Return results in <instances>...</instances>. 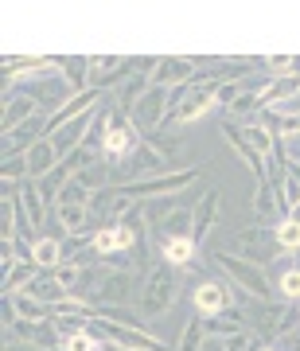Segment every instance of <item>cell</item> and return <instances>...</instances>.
Returning <instances> with one entry per match:
<instances>
[{
  "mask_svg": "<svg viewBox=\"0 0 300 351\" xmlns=\"http://www.w3.org/2000/svg\"><path fill=\"white\" fill-rule=\"evenodd\" d=\"M4 351H47V348H39V343H24V339H16V343H4Z\"/></svg>",
  "mask_w": 300,
  "mask_h": 351,
  "instance_id": "obj_41",
  "label": "cell"
},
{
  "mask_svg": "<svg viewBox=\"0 0 300 351\" xmlns=\"http://www.w3.org/2000/svg\"><path fill=\"white\" fill-rule=\"evenodd\" d=\"M133 207H137V203L129 199V195H121L117 188H98V191H94V199H90V215H98L101 226L121 223Z\"/></svg>",
  "mask_w": 300,
  "mask_h": 351,
  "instance_id": "obj_13",
  "label": "cell"
},
{
  "mask_svg": "<svg viewBox=\"0 0 300 351\" xmlns=\"http://www.w3.org/2000/svg\"><path fill=\"white\" fill-rule=\"evenodd\" d=\"M101 106V90H82V94H75V98H66L63 106H55L47 117V137H55L63 125H71V121H78V117H86V113H94Z\"/></svg>",
  "mask_w": 300,
  "mask_h": 351,
  "instance_id": "obj_10",
  "label": "cell"
},
{
  "mask_svg": "<svg viewBox=\"0 0 300 351\" xmlns=\"http://www.w3.org/2000/svg\"><path fill=\"white\" fill-rule=\"evenodd\" d=\"M288 219H297V223H300V207H292V215H288Z\"/></svg>",
  "mask_w": 300,
  "mask_h": 351,
  "instance_id": "obj_43",
  "label": "cell"
},
{
  "mask_svg": "<svg viewBox=\"0 0 300 351\" xmlns=\"http://www.w3.org/2000/svg\"><path fill=\"white\" fill-rule=\"evenodd\" d=\"M223 137H226V145H230V149L242 156V160H246V168L253 172V180H258V184H265V180H269V168H265V160L258 156V152H253L250 141H246L242 125H234V121H223Z\"/></svg>",
  "mask_w": 300,
  "mask_h": 351,
  "instance_id": "obj_16",
  "label": "cell"
},
{
  "mask_svg": "<svg viewBox=\"0 0 300 351\" xmlns=\"http://www.w3.org/2000/svg\"><path fill=\"white\" fill-rule=\"evenodd\" d=\"M250 343H253L250 332H238V336H226L223 339V351H250Z\"/></svg>",
  "mask_w": 300,
  "mask_h": 351,
  "instance_id": "obj_39",
  "label": "cell"
},
{
  "mask_svg": "<svg viewBox=\"0 0 300 351\" xmlns=\"http://www.w3.org/2000/svg\"><path fill=\"white\" fill-rule=\"evenodd\" d=\"M203 339H207V316H191L188 324H184V332H179V348L175 351H199Z\"/></svg>",
  "mask_w": 300,
  "mask_h": 351,
  "instance_id": "obj_30",
  "label": "cell"
},
{
  "mask_svg": "<svg viewBox=\"0 0 300 351\" xmlns=\"http://www.w3.org/2000/svg\"><path fill=\"white\" fill-rule=\"evenodd\" d=\"M242 133H246V141L253 145V152L262 156L265 164L277 156V149H281V141H277V133L269 125H262V121H250V125H242Z\"/></svg>",
  "mask_w": 300,
  "mask_h": 351,
  "instance_id": "obj_20",
  "label": "cell"
},
{
  "mask_svg": "<svg viewBox=\"0 0 300 351\" xmlns=\"http://www.w3.org/2000/svg\"><path fill=\"white\" fill-rule=\"evenodd\" d=\"M277 289H281V297H285L288 304L300 301V269H285V274L277 277Z\"/></svg>",
  "mask_w": 300,
  "mask_h": 351,
  "instance_id": "obj_36",
  "label": "cell"
},
{
  "mask_svg": "<svg viewBox=\"0 0 300 351\" xmlns=\"http://www.w3.org/2000/svg\"><path fill=\"white\" fill-rule=\"evenodd\" d=\"M59 351H101V348H98V339L90 336V332H75V336H63Z\"/></svg>",
  "mask_w": 300,
  "mask_h": 351,
  "instance_id": "obj_37",
  "label": "cell"
},
{
  "mask_svg": "<svg viewBox=\"0 0 300 351\" xmlns=\"http://www.w3.org/2000/svg\"><path fill=\"white\" fill-rule=\"evenodd\" d=\"M129 297H133V274L129 269H105L90 301L94 304H129Z\"/></svg>",
  "mask_w": 300,
  "mask_h": 351,
  "instance_id": "obj_14",
  "label": "cell"
},
{
  "mask_svg": "<svg viewBox=\"0 0 300 351\" xmlns=\"http://www.w3.org/2000/svg\"><path fill=\"white\" fill-rule=\"evenodd\" d=\"M285 215L288 219V207H285V199H281V188H273L269 180L265 184H258V191H253V215L258 219H269V215Z\"/></svg>",
  "mask_w": 300,
  "mask_h": 351,
  "instance_id": "obj_22",
  "label": "cell"
},
{
  "mask_svg": "<svg viewBox=\"0 0 300 351\" xmlns=\"http://www.w3.org/2000/svg\"><path fill=\"white\" fill-rule=\"evenodd\" d=\"M250 351H273V348H269V343H258V339H253V343H250Z\"/></svg>",
  "mask_w": 300,
  "mask_h": 351,
  "instance_id": "obj_42",
  "label": "cell"
},
{
  "mask_svg": "<svg viewBox=\"0 0 300 351\" xmlns=\"http://www.w3.org/2000/svg\"><path fill=\"white\" fill-rule=\"evenodd\" d=\"M47 71H55V59H4V75L12 78H36V75H47Z\"/></svg>",
  "mask_w": 300,
  "mask_h": 351,
  "instance_id": "obj_26",
  "label": "cell"
},
{
  "mask_svg": "<svg viewBox=\"0 0 300 351\" xmlns=\"http://www.w3.org/2000/svg\"><path fill=\"white\" fill-rule=\"evenodd\" d=\"M218 215H223V191H218V188H207V191H203V199H199V207H195V230H191V239L199 242V246L211 239V230H214V223H218Z\"/></svg>",
  "mask_w": 300,
  "mask_h": 351,
  "instance_id": "obj_17",
  "label": "cell"
},
{
  "mask_svg": "<svg viewBox=\"0 0 300 351\" xmlns=\"http://www.w3.org/2000/svg\"><path fill=\"white\" fill-rule=\"evenodd\" d=\"M27 262H36L39 269H51V265L63 262V242L59 239H36L32 250H27Z\"/></svg>",
  "mask_w": 300,
  "mask_h": 351,
  "instance_id": "obj_27",
  "label": "cell"
},
{
  "mask_svg": "<svg viewBox=\"0 0 300 351\" xmlns=\"http://www.w3.org/2000/svg\"><path fill=\"white\" fill-rule=\"evenodd\" d=\"M175 293H179V269L168 262L152 265V274L140 285V313L149 316V320L152 316H164L175 304Z\"/></svg>",
  "mask_w": 300,
  "mask_h": 351,
  "instance_id": "obj_3",
  "label": "cell"
},
{
  "mask_svg": "<svg viewBox=\"0 0 300 351\" xmlns=\"http://www.w3.org/2000/svg\"><path fill=\"white\" fill-rule=\"evenodd\" d=\"M195 78V59H184V55H160V63L152 71V86L164 90H179Z\"/></svg>",
  "mask_w": 300,
  "mask_h": 351,
  "instance_id": "obj_12",
  "label": "cell"
},
{
  "mask_svg": "<svg viewBox=\"0 0 300 351\" xmlns=\"http://www.w3.org/2000/svg\"><path fill=\"white\" fill-rule=\"evenodd\" d=\"M281 339H285V348H288V351H300V328H288Z\"/></svg>",
  "mask_w": 300,
  "mask_h": 351,
  "instance_id": "obj_40",
  "label": "cell"
},
{
  "mask_svg": "<svg viewBox=\"0 0 300 351\" xmlns=\"http://www.w3.org/2000/svg\"><path fill=\"white\" fill-rule=\"evenodd\" d=\"M273 230H277V246L281 250H300V223L297 219H281Z\"/></svg>",
  "mask_w": 300,
  "mask_h": 351,
  "instance_id": "obj_34",
  "label": "cell"
},
{
  "mask_svg": "<svg viewBox=\"0 0 300 351\" xmlns=\"http://www.w3.org/2000/svg\"><path fill=\"white\" fill-rule=\"evenodd\" d=\"M90 199H94V188H86V184L75 176V180H66L63 191L55 195V207H66V203H86L90 207Z\"/></svg>",
  "mask_w": 300,
  "mask_h": 351,
  "instance_id": "obj_32",
  "label": "cell"
},
{
  "mask_svg": "<svg viewBox=\"0 0 300 351\" xmlns=\"http://www.w3.org/2000/svg\"><path fill=\"white\" fill-rule=\"evenodd\" d=\"M160 226H164V239H160V242H168V239H188L191 230H195V211L172 207V215H168Z\"/></svg>",
  "mask_w": 300,
  "mask_h": 351,
  "instance_id": "obj_28",
  "label": "cell"
},
{
  "mask_svg": "<svg viewBox=\"0 0 300 351\" xmlns=\"http://www.w3.org/2000/svg\"><path fill=\"white\" fill-rule=\"evenodd\" d=\"M47 117H51V113H36V117L24 121L16 133H4V156H24L32 145H39V141H43V137H39V129L47 133Z\"/></svg>",
  "mask_w": 300,
  "mask_h": 351,
  "instance_id": "obj_18",
  "label": "cell"
},
{
  "mask_svg": "<svg viewBox=\"0 0 300 351\" xmlns=\"http://www.w3.org/2000/svg\"><path fill=\"white\" fill-rule=\"evenodd\" d=\"M24 156H27V176H32V180H43V176L59 164V152H55V145H51L47 137L39 141V145H32Z\"/></svg>",
  "mask_w": 300,
  "mask_h": 351,
  "instance_id": "obj_21",
  "label": "cell"
},
{
  "mask_svg": "<svg viewBox=\"0 0 300 351\" xmlns=\"http://www.w3.org/2000/svg\"><path fill=\"white\" fill-rule=\"evenodd\" d=\"M218 106V90H175V110H172V121L175 125H195L199 117H207V113Z\"/></svg>",
  "mask_w": 300,
  "mask_h": 351,
  "instance_id": "obj_9",
  "label": "cell"
},
{
  "mask_svg": "<svg viewBox=\"0 0 300 351\" xmlns=\"http://www.w3.org/2000/svg\"><path fill=\"white\" fill-rule=\"evenodd\" d=\"M12 297V304H16V313H20V320H51V308L39 297H32V293H8Z\"/></svg>",
  "mask_w": 300,
  "mask_h": 351,
  "instance_id": "obj_29",
  "label": "cell"
},
{
  "mask_svg": "<svg viewBox=\"0 0 300 351\" xmlns=\"http://www.w3.org/2000/svg\"><path fill=\"white\" fill-rule=\"evenodd\" d=\"M199 180V168H184V172H168V176H145V180H133L125 188H117L129 199H172L179 191H188L191 184Z\"/></svg>",
  "mask_w": 300,
  "mask_h": 351,
  "instance_id": "obj_4",
  "label": "cell"
},
{
  "mask_svg": "<svg viewBox=\"0 0 300 351\" xmlns=\"http://www.w3.org/2000/svg\"><path fill=\"white\" fill-rule=\"evenodd\" d=\"M36 274H39V265L24 258L20 265H12V269L4 274V293H20V289H27L32 281H36Z\"/></svg>",
  "mask_w": 300,
  "mask_h": 351,
  "instance_id": "obj_31",
  "label": "cell"
},
{
  "mask_svg": "<svg viewBox=\"0 0 300 351\" xmlns=\"http://www.w3.org/2000/svg\"><path fill=\"white\" fill-rule=\"evenodd\" d=\"M140 141H145V133H140L129 117H121V113H117V106H113L110 125L101 129V156L117 168V164H125L129 156L140 149Z\"/></svg>",
  "mask_w": 300,
  "mask_h": 351,
  "instance_id": "obj_5",
  "label": "cell"
},
{
  "mask_svg": "<svg viewBox=\"0 0 300 351\" xmlns=\"http://www.w3.org/2000/svg\"><path fill=\"white\" fill-rule=\"evenodd\" d=\"M292 320H300V316H292L288 301H250L242 308V324H246V332H250L258 343L281 339L288 328H292Z\"/></svg>",
  "mask_w": 300,
  "mask_h": 351,
  "instance_id": "obj_2",
  "label": "cell"
},
{
  "mask_svg": "<svg viewBox=\"0 0 300 351\" xmlns=\"http://www.w3.org/2000/svg\"><path fill=\"white\" fill-rule=\"evenodd\" d=\"M55 215H59V223H63V234L66 239H75V234H86L90 230V207L86 203H66V207H55Z\"/></svg>",
  "mask_w": 300,
  "mask_h": 351,
  "instance_id": "obj_24",
  "label": "cell"
},
{
  "mask_svg": "<svg viewBox=\"0 0 300 351\" xmlns=\"http://www.w3.org/2000/svg\"><path fill=\"white\" fill-rule=\"evenodd\" d=\"M160 258L168 265H175V269H188L191 265V258H195V239H168V242H160Z\"/></svg>",
  "mask_w": 300,
  "mask_h": 351,
  "instance_id": "obj_25",
  "label": "cell"
},
{
  "mask_svg": "<svg viewBox=\"0 0 300 351\" xmlns=\"http://www.w3.org/2000/svg\"><path fill=\"white\" fill-rule=\"evenodd\" d=\"M20 203H24V211H27V219H32V226H43V219H47V203H43L39 180H32V176H27L24 184H20Z\"/></svg>",
  "mask_w": 300,
  "mask_h": 351,
  "instance_id": "obj_23",
  "label": "cell"
},
{
  "mask_svg": "<svg viewBox=\"0 0 300 351\" xmlns=\"http://www.w3.org/2000/svg\"><path fill=\"white\" fill-rule=\"evenodd\" d=\"M262 66L269 71V78H288V71L297 66V59H292V55H265Z\"/></svg>",
  "mask_w": 300,
  "mask_h": 351,
  "instance_id": "obj_35",
  "label": "cell"
},
{
  "mask_svg": "<svg viewBox=\"0 0 300 351\" xmlns=\"http://www.w3.org/2000/svg\"><path fill=\"white\" fill-rule=\"evenodd\" d=\"M191 301H195V313L199 316L230 313L234 308V285H226V281H199L195 293H191Z\"/></svg>",
  "mask_w": 300,
  "mask_h": 351,
  "instance_id": "obj_11",
  "label": "cell"
},
{
  "mask_svg": "<svg viewBox=\"0 0 300 351\" xmlns=\"http://www.w3.org/2000/svg\"><path fill=\"white\" fill-rule=\"evenodd\" d=\"M36 94L32 90H20V94H4V133H16V129L24 125V121H32L36 117Z\"/></svg>",
  "mask_w": 300,
  "mask_h": 351,
  "instance_id": "obj_19",
  "label": "cell"
},
{
  "mask_svg": "<svg viewBox=\"0 0 300 351\" xmlns=\"http://www.w3.org/2000/svg\"><path fill=\"white\" fill-rule=\"evenodd\" d=\"M172 110H175V90L152 86L149 94L137 101V110H133V117H129V121H133L145 137H152V133H156L168 117H172Z\"/></svg>",
  "mask_w": 300,
  "mask_h": 351,
  "instance_id": "obj_7",
  "label": "cell"
},
{
  "mask_svg": "<svg viewBox=\"0 0 300 351\" xmlns=\"http://www.w3.org/2000/svg\"><path fill=\"white\" fill-rule=\"evenodd\" d=\"M211 265L234 289H242L250 301H269V277H265V269L258 262L242 258V254H230V250H214L211 254Z\"/></svg>",
  "mask_w": 300,
  "mask_h": 351,
  "instance_id": "obj_1",
  "label": "cell"
},
{
  "mask_svg": "<svg viewBox=\"0 0 300 351\" xmlns=\"http://www.w3.org/2000/svg\"><path fill=\"white\" fill-rule=\"evenodd\" d=\"M4 332L24 339V343H39L47 351H59V343H63V332L55 328V320H16V328H4Z\"/></svg>",
  "mask_w": 300,
  "mask_h": 351,
  "instance_id": "obj_15",
  "label": "cell"
},
{
  "mask_svg": "<svg viewBox=\"0 0 300 351\" xmlns=\"http://www.w3.org/2000/svg\"><path fill=\"white\" fill-rule=\"evenodd\" d=\"M281 199H285L288 215H292V207H300V164L297 160H288L285 184H281Z\"/></svg>",
  "mask_w": 300,
  "mask_h": 351,
  "instance_id": "obj_33",
  "label": "cell"
},
{
  "mask_svg": "<svg viewBox=\"0 0 300 351\" xmlns=\"http://www.w3.org/2000/svg\"><path fill=\"white\" fill-rule=\"evenodd\" d=\"M234 254H242V258H250V262L265 265V262H273L277 254H285L281 246H277V230L273 226H242L234 234Z\"/></svg>",
  "mask_w": 300,
  "mask_h": 351,
  "instance_id": "obj_8",
  "label": "cell"
},
{
  "mask_svg": "<svg viewBox=\"0 0 300 351\" xmlns=\"http://www.w3.org/2000/svg\"><path fill=\"white\" fill-rule=\"evenodd\" d=\"M105 351H129V348H113V343H105Z\"/></svg>",
  "mask_w": 300,
  "mask_h": 351,
  "instance_id": "obj_44",
  "label": "cell"
},
{
  "mask_svg": "<svg viewBox=\"0 0 300 351\" xmlns=\"http://www.w3.org/2000/svg\"><path fill=\"white\" fill-rule=\"evenodd\" d=\"M0 172H4V180H16V184L27 180V156H4V168Z\"/></svg>",
  "mask_w": 300,
  "mask_h": 351,
  "instance_id": "obj_38",
  "label": "cell"
},
{
  "mask_svg": "<svg viewBox=\"0 0 300 351\" xmlns=\"http://www.w3.org/2000/svg\"><path fill=\"white\" fill-rule=\"evenodd\" d=\"M86 332L101 343H113V348H129V351H168L156 336H149L145 328H129V324H113V320H101V316H90Z\"/></svg>",
  "mask_w": 300,
  "mask_h": 351,
  "instance_id": "obj_6",
  "label": "cell"
}]
</instances>
